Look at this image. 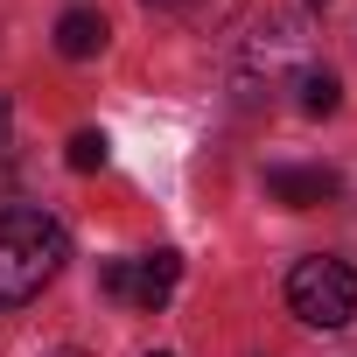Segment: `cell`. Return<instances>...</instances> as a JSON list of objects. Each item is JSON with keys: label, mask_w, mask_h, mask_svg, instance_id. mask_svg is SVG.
I'll return each instance as SVG.
<instances>
[{"label": "cell", "mask_w": 357, "mask_h": 357, "mask_svg": "<svg viewBox=\"0 0 357 357\" xmlns=\"http://www.w3.org/2000/svg\"><path fill=\"white\" fill-rule=\"evenodd\" d=\"M105 15L98 8H70L63 22H56V56H70V63H84V56H98L105 50Z\"/></svg>", "instance_id": "cell-6"}, {"label": "cell", "mask_w": 357, "mask_h": 357, "mask_svg": "<svg viewBox=\"0 0 357 357\" xmlns=\"http://www.w3.org/2000/svg\"><path fill=\"white\" fill-rule=\"evenodd\" d=\"M154 357H168V350H154Z\"/></svg>", "instance_id": "cell-13"}, {"label": "cell", "mask_w": 357, "mask_h": 357, "mask_svg": "<svg viewBox=\"0 0 357 357\" xmlns=\"http://www.w3.org/2000/svg\"><path fill=\"white\" fill-rule=\"evenodd\" d=\"M294 91H301V112H308V119H329V112L343 105V77H336L329 63H301Z\"/></svg>", "instance_id": "cell-7"}, {"label": "cell", "mask_w": 357, "mask_h": 357, "mask_svg": "<svg viewBox=\"0 0 357 357\" xmlns=\"http://www.w3.org/2000/svg\"><path fill=\"white\" fill-rule=\"evenodd\" d=\"M287 308H294L308 329H343V322L357 315V273H350L343 259H329V252L294 259V273H287Z\"/></svg>", "instance_id": "cell-2"}, {"label": "cell", "mask_w": 357, "mask_h": 357, "mask_svg": "<svg viewBox=\"0 0 357 357\" xmlns=\"http://www.w3.org/2000/svg\"><path fill=\"white\" fill-rule=\"evenodd\" d=\"M50 357H84V350H50Z\"/></svg>", "instance_id": "cell-11"}, {"label": "cell", "mask_w": 357, "mask_h": 357, "mask_svg": "<svg viewBox=\"0 0 357 357\" xmlns=\"http://www.w3.org/2000/svg\"><path fill=\"white\" fill-rule=\"evenodd\" d=\"M336 197V168H266V204H280V211H315V204H329Z\"/></svg>", "instance_id": "cell-5"}, {"label": "cell", "mask_w": 357, "mask_h": 357, "mask_svg": "<svg viewBox=\"0 0 357 357\" xmlns=\"http://www.w3.org/2000/svg\"><path fill=\"white\" fill-rule=\"evenodd\" d=\"M63 161H70L77 175H98V168L112 161V140H105V126H77V133H70V147H63Z\"/></svg>", "instance_id": "cell-8"}, {"label": "cell", "mask_w": 357, "mask_h": 357, "mask_svg": "<svg viewBox=\"0 0 357 357\" xmlns=\"http://www.w3.org/2000/svg\"><path fill=\"white\" fill-rule=\"evenodd\" d=\"M308 8H329V0H308Z\"/></svg>", "instance_id": "cell-12"}, {"label": "cell", "mask_w": 357, "mask_h": 357, "mask_svg": "<svg viewBox=\"0 0 357 357\" xmlns=\"http://www.w3.org/2000/svg\"><path fill=\"white\" fill-rule=\"evenodd\" d=\"M147 8H183V0H147Z\"/></svg>", "instance_id": "cell-10"}, {"label": "cell", "mask_w": 357, "mask_h": 357, "mask_svg": "<svg viewBox=\"0 0 357 357\" xmlns=\"http://www.w3.org/2000/svg\"><path fill=\"white\" fill-rule=\"evenodd\" d=\"M70 259V231L36 211V204H15V211H0V308H22L36 301Z\"/></svg>", "instance_id": "cell-1"}, {"label": "cell", "mask_w": 357, "mask_h": 357, "mask_svg": "<svg viewBox=\"0 0 357 357\" xmlns=\"http://www.w3.org/2000/svg\"><path fill=\"white\" fill-rule=\"evenodd\" d=\"M301 56V36L287 29V22H273V29H259L252 43H245V63H238V98L245 105H259L273 84H280V70Z\"/></svg>", "instance_id": "cell-3"}, {"label": "cell", "mask_w": 357, "mask_h": 357, "mask_svg": "<svg viewBox=\"0 0 357 357\" xmlns=\"http://www.w3.org/2000/svg\"><path fill=\"white\" fill-rule=\"evenodd\" d=\"M0 133H8V91H0Z\"/></svg>", "instance_id": "cell-9"}, {"label": "cell", "mask_w": 357, "mask_h": 357, "mask_svg": "<svg viewBox=\"0 0 357 357\" xmlns=\"http://www.w3.org/2000/svg\"><path fill=\"white\" fill-rule=\"evenodd\" d=\"M183 287V252L161 245V252H140L119 266V301H140V308H168V294Z\"/></svg>", "instance_id": "cell-4"}]
</instances>
